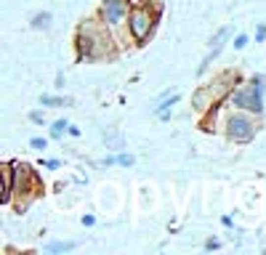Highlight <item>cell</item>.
<instances>
[{"mask_svg": "<svg viewBox=\"0 0 266 255\" xmlns=\"http://www.w3.org/2000/svg\"><path fill=\"white\" fill-rule=\"evenodd\" d=\"M109 27L101 19H90L77 27V58L86 61H101L115 56V40L109 37Z\"/></svg>", "mask_w": 266, "mask_h": 255, "instance_id": "obj_1", "label": "cell"}, {"mask_svg": "<svg viewBox=\"0 0 266 255\" xmlns=\"http://www.w3.org/2000/svg\"><path fill=\"white\" fill-rule=\"evenodd\" d=\"M237 80H239L237 72L226 69V72H221L218 77H213L210 83L200 85V88L192 93L194 109H197V112H207L210 107H216V104L226 101V99H229V93L235 90V83H237Z\"/></svg>", "mask_w": 266, "mask_h": 255, "instance_id": "obj_2", "label": "cell"}, {"mask_svg": "<svg viewBox=\"0 0 266 255\" xmlns=\"http://www.w3.org/2000/svg\"><path fill=\"white\" fill-rule=\"evenodd\" d=\"M14 194L19 197V202H16L19 213H22L32 199H37L43 194L40 175H37V170H32L27 162H14Z\"/></svg>", "mask_w": 266, "mask_h": 255, "instance_id": "obj_3", "label": "cell"}, {"mask_svg": "<svg viewBox=\"0 0 266 255\" xmlns=\"http://www.w3.org/2000/svg\"><path fill=\"white\" fill-rule=\"evenodd\" d=\"M264 90H266V77L256 75L248 85H239L237 90L229 93V107L242 109V112H253V114H264Z\"/></svg>", "mask_w": 266, "mask_h": 255, "instance_id": "obj_4", "label": "cell"}, {"mask_svg": "<svg viewBox=\"0 0 266 255\" xmlns=\"http://www.w3.org/2000/svg\"><path fill=\"white\" fill-rule=\"evenodd\" d=\"M160 14H163V5H154V8H149V5H139V8H131V14H128V29H131V37L136 43H147L149 35L154 32V24H157Z\"/></svg>", "mask_w": 266, "mask_h": 255, "instance_id": "obj_5", "label": "cell"}, {"mask_svg": "<svg viewBox=\"0 0 266 255\" xmlns=\"http://www.w3.org/2000/svg\"><path fill=\"white\" fill-rule=\"evenodd\" d=\"M258 117V114H256ZM253 117V112H235L226 120V136H229V141H235V143H248L256 139V133H258V120Z\"/></svg>", "mask_w": 266, "mask_h": 255, "instance_id": "obj_6", "label": "cell"}, {"mask_svg": "<svg viewBox=\"0 0 266 255\" xmlns=\"http://www.w3.org/2000/svg\"><path fill=\"white\" fill-rule=\"evenodd\" d=\"M128 14H131V11H128V0H104L101 8H99V19L109 29L120 27L128 19Z\"/></svg>", "mask_w": 266, "mask_h": 255, "instance_id": "obj_7", "label": "cell"}, {"mask_svg": "<svg viewBox=\"0 0 266 255\" xmlns=\"http://www.w3.org/2000/svg\"><path fill=\"white\" fill-rule=\"evenodd\" d=\"M0 175H3V197H0V205H11L14 202V162H3L0 165Z\"/></svg>", "mask_w": 266, "mask_h": 255, "instance_id": "obj_8", "label": "cell"}, {"mask_svg": "<svg viewBox=\"0 0 266 255\" xmlns=\"http://www.w3.org/2000/svg\"><path fill=\"white\" fill-rule=\"evenodd\" d=\"M176 104H178V93H171V96H165V99H160V104L154 107V117H157V120H168Z\"/></svg>", "mask_w": 266, "mask_h": 255, "instance_id": "obj_9", "label": "cell"}, {"mask_svg": "<svg viewBox=\"0 0 266 255\" xmlns=\"http://www.w3.org/2000/svg\"><path fill=\"white\" fill-rule=\"evenodd\" d=\"M64 133H69V122L67 120H56L51 125V139H64Z\"/></svg>", "mask_w": 266, "mask_h": 255, "instance_id": "obj_10", "label": "cell"}, {"mask_svg": "<svg viewBox=\"0 0 266 255\" xmlns=\"http://www.w3.org/2000/svg\"><path fill=\"white\" fill-rule=\"evenodd\" d=\"M32 27H35V29H48L51 27V14H48V11L32 16Z\"/></svg>", "mask_w": 266, "mask_h": 255, "instance_id": "obj_11", "label": "cell"}, {"mask_svg": "<svg viewBox=\"0 0 266 255\" xmlns=\"http://www.w3.org/2000/svg\"><path fill=\"white\" fill-rule=\"evenodd\" d=\"M75 242H51L48 247H45V253H69V250H75Z\"/></svg>", "mask_w": 266, "mask_h": 255, "instance_id": "obj_12", "label": "cell"}, {"mask_svg": "<svg viewBox=\"0 0 266 255\" xmlns=\"http://www.w3.org/2000/svg\"><path fill=\"white\" fill-rule=\"evenodd\" d=\"M40 104H43V107H67V99H61V96H48V93H45V96H40Z\"/></svg>", "mask_w": 266, "mask_h": 255, "instance_id": "obj_13", "label": "cell"}, {"mask_svg": "<svg viewBox=\"0 0 266 255\" xmlns=\"http://www.w3.org/2000/svg\"><path fill=\"white\" fill-rule=\"evenodd\" d=\"M115 165L131 168V165H133V154H118V157H115Z\"/></svg>", "mask_w": 266, "mask_h": 255, "instance_id": "obj_14", "label": "cell"}, {"mask_svg": "<svg viewBox=\"0 0 266 255\" xmlns=\"http://www.w3.org/2000/svg\"><path fill=\"white\" fill-rule=\"evenodd\" d=\"M30 146H32V149H37V152H43V149H48V141L40 139V136H35V139L30 141Z\"/></svg>", "mask_w": 266, "mask_h": 255, "instance_id": "obj_15", "label": "cell"}, {"mask_svg": "<svg viewBox=\"0 0 266 255\" xmlns=\"http://www.w3.org/2000/svg\"><path fill=\"white\" fill-rule=\"evenodd\" d=\"M245 45H248V35H237V37H235V48L242 51Z\"/></svg>", "mask_w": 266, "mask_h": 255, "instance_id": "obj_16", "label": "cell"}, {"mask_svg": "<svg viewBox=\"0 0 266 255\" xmlns=\"http://www.w3.org/2000/svg\"><path fill=\"white\" fill-rule=\"evenodd\" d=\"M264 37H266V24H258L256 27V43H264Z\"/></svg>", "mask_w": 266, "mask_h": 255, "instance_id": "obj_17", "label": "cell"}, {"mask_svg": "<svg viewBox=\"0 0 266 255\" xmlns=\"http://www.w3.org/2000/svg\"><path fill=\"white\" fill-rule=\"evenodd\" d=\"M218 247H221V242H218V239H213V237L205 242V250H207V253H210V250H218Z\"/></svg>", "mask_w": 266, "mask_h": 255, "instance_id": "obj_18", "label": "cell"}, {"mask_svg": "<svg viewBox=\"0 0 266 255\" xmlns=\"http://www.w3.org/2000/svg\"><path fill=\"white\" fill-rule=\"evenodd\" d=\"M61 162L59 160H43V168H48V170H59Z\"/></svg>", "mask_w": 266, "mask_h": 255, "instance_id": "obj_19", "label": "cell"}, {"mask_svg": "<svg viewBox=\"0 0 266 255\" xmlns=\"http://www.w3.org/2000/svg\"><path fill=\"white\" fill-rule=\"evenodd\" d=\"M30 120H32V122H37V125H43L45 117H43V112H30Z\"/></svg>", "mask_w": 266, "mask_h": 255, "instance_id": "obj_20", "label": "cell"}, {"mask_svg": "<svg viewBox=\"0 0 266 255\" xmlns=\"http://www.w3.org/2000/svg\"><path fill=\"white\" fill-rule=\"evenodd\" d=\"M152 3V0H128V5H131V8H139V5H149Z\"/></svg>", "mask_w": 266, "mask_h": 255, "instance_id": "obj_21", "label": "cell"}, {"mask_svg": "<svg viewBox=\"0 0 266 255\" xmlns=\"http://www.w3.org/2000/svg\"><path fill=\"white\" fill-rule=\"evenodd\" d=\"M93 224H96L93 215H83V226H93Z\"/></svg>", "mask_w": 266, "mask_h": 255, "instance_id": "obj_22", "label": "cell"}, {"mask_svg": "<svg viewBox=\"0 0 266 255\" xmlns=\"http://www.w3.org/2000/svg\"><path fill=\"white\" fill-rule=\"evenodd\" d=\"M221 224H224L226 228H232V218H229V215H224V218H221Z\"/></svg>", "mask_w": 266, "mask_h": 255, "instance_id": "obj_23", "label": "cell"}]
</instances>
